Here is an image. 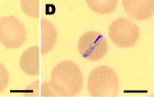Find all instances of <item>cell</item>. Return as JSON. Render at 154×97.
Returning <instances> with one entry per match:
<instances>
[{
	"label": "cell",
	"mask_w": 154,
	"mask_h": 97,
	"mask_svg": "<svg viewBox=\"0 0 154 97\" xmlns=\"http://www.w3.org/2000/svg\"><path fill=\"white\" fill-rule=\"evenodd\" d=\"M49 83L55 97H75L83 88L84 78L75 62L63 60L51 69Z\"/></svg>",
	"instance_id": "1"
},
{
	"label": "cell",
	"mask_w": 154,
	"mask_h": 97,
	"mask_svg": "<svg viewBox=\"0 0 154 97\" xmlns=\"http://www.w3.org/2000/svg\"><path fill=\"white\" fill-rule=\"evenodd\" d=\"M119 88L117 74L109 66H97L88 76L87 89L90 96H116L119 93Z\"/></svg>",
	"instance_id": "2"
},
{
	"label": "cell",
	"mask_w": 154,
	"mask_h": 97,
	"mask_svg": "<svg viewBox=\"0 0 154 97\" xmlns=\"http://www.w3.org/2000/svg\"><path fill=\"white\" fill-rule=\"evenodd\" d=\"M107 33L111 42L121 49L134 47L140 38L138 25L132 19L125 17L115 19L109 24Z\"/></svg>",
	"instance_id": "3"
},
{
	"label": "cell",
	"mask_w": 154,
	"mask_h": 97,
	"mask_svg": "<svg viewBox=\"0 0 154 97\" xmlns=\"http://www.w3.org/2000/svg\"><path fill=\"white\" fill-rule=\"evenodd\" d=\"M77 48L79 55L84 59L94 62L102 59L106 55L108 42L101 32L88 31L79 37Z\"/></svg>",
	"instance_id": "4"
},
{
	"label": "cell",
	"mask_w": 154,
	"mask_h": 97,
	"mask_svg": "<svg viewBox=\"0 0 154 97\" xmlns=\"http://www.w3.org/2000/svg\"><path fill=\"white\" fill-rule=\"evenodd\" d=\"M27 31L14 14L0 17V43L7 50L19 49L26 41Z\"/></svg>",
	"instance_id": "5"
},
{
	"label": "cell",
	"mask_w": 154,
	"mask_h": 97,
	"mask_svg": "<svg viewBox=\"0 0 154 97\" xmlns=\"http://www.w3.org/2000/svg\"><path fill=\"white\" fill-rule=\"evenodd\" d=\"M126 14L137 21H145L154 15V0H123Z\"/></svg>",
	"instance_id": "6"
},
{
	"label": "cell",
	"mask_w": 154,
	"mask_h": 97,
	"mask_svg": "<svg viewBox=\"0 0 154 97\" xmlns=\"http://www.w3.org/2000/svg\"><path fill=\"white\" fill-rule=\"evenodd\" d=\"M40 48L32 46L27 48L21 55L19 67L23 73L30 77H36L40 74Z\"/></svg>",
	"instance_id": "7"
},
{
	"label": "cell",
	"mask_w": 154,
	"mask_h": 97,
	"mask_svg": "<svg viewBox=\"0 0 154 97\" xmlns=\"http://www.w3.org/2000/svg\"><path fill=\"white\" fill-rule=\"evenodd\" d=\"M58 32L55 25L44 18L41 19V42L40 53L44 56L51 51L57 42Z\"/></svg>",
	"instance_id": "8"
},
{
	"label": "cell",
	"mask_w": 154,
	"mask_h": 97,
	"mask_svg": "<svg viewBox=\"0 0 154 97\" xmlns=\"http://www.w3.org/2000/svg\"><path fill=\"white\" fill-rule=\"evenodd\" d=\"M23 97H55L49 81L35 80L28 85L23 93Z\"/></svg>",
	"instance_id": "9"
},
{
	"label": "cell",
	"mask_w": 154,
	"mask_h": 97,
	"mask_svg": "<svg viewBox=\"0 0 154 97\" xmlns=\"http://www.w3.org/2000/svg\"><path fill=\"white\" fill-rule=\"evenodd\" d=\"M87 5L91 11L98 14H112L118 5L117 0H87Z\"/></svg>",
	"instance_id": "10"
},
{
	"label": "cell",
	"mask_w": 154,
	"mask_h": 97,
	"mask_svg": "<svg viewBox=\"0 0 154 97\" xmlns=\"http://www.w3.org/2000/svg\"><path fill=\"white\" fill-rule=\"evenodd\" d=\"M20 5L23 13L31 18H39L40 16V1L38 0H22Z\"/></svg>",
	"instance_id": "11"
},
{
	"label": "cell",
	"mask_w": 154,
	"mask_h": 97,
	"mask_svg": "<svg viewBox=\"0 0 154 97\" xmlns=\"http://www.w3.org/2000/svg\"><path fill=\"white\" fill-rule=\"evenodd\" d=\"M9 83V73L6 68L0 63V94H2L7 87Z\"/></svg>",
	"instance_id": "12"
}]
</instances>
